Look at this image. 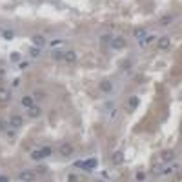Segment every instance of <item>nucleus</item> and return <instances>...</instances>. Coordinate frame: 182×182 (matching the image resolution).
Instances as JSON below:
<instances>
[{"label":"nucleus","mask_w":182,"mask_h":182,"mask_svg":"<svg viewBox=\"0 0 182 182\" xmlns=\"http://www.w3.org/2000/svg\"><path fill=\"white\" fill-rule=\"evenodd\" d=\"M18 179H20V180H26V182L35 180V179H37V171H33V170H24L22 173H18Z\"/></svg>","instance_id":"obj_1"},{"label":"nucleus","mask_w":182,"mask_h":182,"mask_svg":"<svg viewBox=\"0 0 182 182\" xmlns=\"http://www.w3.org/2000/svg\"><path fill=\"white\" fill-rule=\"evenodd\" d=\"M160 158H162V162H173L175 160V151L173 149H162V153H160Z\"/></svg>","instance_id":"obj_2"},{"label":"nucleus","mask_w":182,"mask_h":182,"mask_svg":"<svg viewBox=\"0 0 182 182\" xmlns=\"http://www.w3.org/2000/svg\"><path fill=\"white\" fill-rule=\"evenodd\" d=\"M111 48H113V49H124V48H126V38H122V37L113 38V40H111Z\"/></svg>","instance_id":"obj_3"},{"label":"nucleus","mask_w":182,"mask_h":182,"mask_svg":"<svg viewBox=\"0 0 182 182\" xmlns=\"http://www.w3.org/2000/svg\"><path fill=\"white\" fill-rule=\"evenodd\" d=\"M22 122H24V118L20 117V115H11V118H9V126L13 127V129L20 127V126H22Z\"/></svg>","instance_id":"obj_4"},{"label":"nucleus","mask_w":182,"mask_h":182,"mask_svg":"<svg viewBox=\"0 0 182 182\" xmlns=\"http://www.w3.org/2000/svg\"><path fill=\"white\" fill-rule=\"evenodd\" d=\"M73 151H75V147H73L71 144H62L60 146V155H62V157H71Z\"/></svg>","instance_id":"obj_5"},{"label":"nucleus","mask_w":182,"mask_h":182,"mask_svg":"<svg viewBox=\"0 0 182 182\" xmlns=\"http://www.w3.org/2000/svg\"><path fill=\"white\" fill-rule=\"evenodd\" d=\"M28 115H29L31 118H38L40 115H42V109H40L37 104H33L31 107H28Z\"/></svg>","instance_id":"obj_6"},{"label":"nucleus","mask_w":182,"mask_h":182,"mask_svg":"<svg viewBox=\"0 0 182 182\" xmlns=\"http://www.w3.org/2000/svg\"><path fill=\"white\" fill-rule=\"evenodd\" d=\"M31 42H33V46H37V48H44V46H46V38L42 35H33Z\"/></svg>","instance_id":"obj_7"},{"label":"nucleus","mask_w":182,"mask_h":182,"mask_svg":"<svg viewBox=\"0 0 182 182\" xmlns=\"http://www.w3.org/2000/svg\"><path fill=\"white\" fill-rule=\"evenodd\" d=\"M97 164H98V160H97V158H87V160H84V162H82V167L89 171V170H95Z\"/></svg>","instance_id":"obj_8"},{"label":"nucleus","mask_w":182,"mask_h":182,"mask_svg":"<svg viewBox=\"0 0 182 182\" xmlns=\"http://www.w3.org/2000/svg\"><path fill=\"white\" fill-rule=\"evenodd\" d=\"M111 160H113V164H115V166H120L124 162V153L122 151H115V153H113V157H111Z\"/></svg>","instance_id":"obj_9"},{"label":"nucleus","mask_w":182,"mask_h":182,"mask_svg":"<svg viewBox=\"0 0 182 182\" xmlns=\"http://www.w3.org/2000/svg\"><path fill=\"white\" fill-rule=\"evenodd\" d=\"M11 98V91L8 87H0V102H8Z\"/></svg>","instance_id":"obj_10"},{"label":"nucleus","mask_w":182,"mask_h":182,"mask_svg":"<svg viewBox=\"0 0 182 182\" xmlns=\"http://www.w3.org/2000/svg\"><path fill=\"white\" fill-rule=\"evenodd\" d=\"M98 87H100V91H104V93H111L113 91V84L109 82V80H102Z\"/></svg>","instance_id":"obj_11"},{"label":"nucleus","mask_w":182,"mask_h":182,"mask_svg":"<svg viewBox=\"0 0 182 182\" xmlns=\"http://www.w3.org/2000/svg\"><path fill=\"white\" fill-rule=\"evenodd\" d=\"M64 60H66L67 64L77 62V53H75V51H66V53H64Z\"/></svg>","instance_id":"obj_12"},{"label":"nucleus","mask_w":182,"mask_h":182,"mask_svg":"<svg viewBox=\"0 0 182 182\" xmlns=\"http://www.w3.org/2000/svg\"><path fill=\"white\" fill-rule=\"evenodd\" d=\"M170 37H162V38H158V49H167L170 48Z\"/></svg>","instance_id":"obj_13"},{"label":"nucleus","mask_w":182,"mask_h":182,"mask_svg":"<svg viewBox=\"0 0 182 182\" xmlns=\"http://www.w3.org/2000/svg\"><path fill=\"white\" fill-rule=\"evenodd\" d=\"M20 104H22L24 107H31L33 104H35V98L29 97V95H26V97H22V102H20Z\"/></svg>","instance_id":"obj_14"},{"label":"nucleus","mask_w":182,"mask_h":182,"mask_svg":"<svg viewBox=\"0 0 182 182\" xmlns=\"http://www.w3.org/2000/svg\"><path fill=\"white\" fill-rule=\"evenodd\" d=\"M138 104H140V98H138V97H129V100H127V106H129V109L138 107Z\"/></svg>","instance_id":"obj_15"},{"label":"nucleus","mask_w":182,"mask_h":182,"mask_svg":"<svg viewBox=\"0 0 182 182\" xmlns=\"http://www.w3.org/2000/svg\"><path fill=\"white\" fill-rule=\"evenodd\" d=\"M155 40V37L153 35H149V37H144V38H140V48H146L147 44H151Z\"/></svg>","instance_id":"obj_16"},{"label":"nucleus","mask_w":182,"mask_h":182,"mask_svg":"<svg viewBox=\"0 0 182 182\" xmlns=\"http://www.w3.org/2000/svg\"><path fill=\"white\" fill-rule=\"evenodd\" d=\"M31 158H33V160H42L44 155H42V151H40V149H33V151H31Z\"/></svg>","instance_id":"obj_17"},{"label":"nucleus","mask_w":182,"mask_h":182,"mask_svg":"<svg viewBox=\"0 0 182 182\" xmlns=\"http://www.w3.org/2000/svg\"><path fill=\"white\" fill-rule=\"evenodd\" d=\"M20 58H22V55H20V53H17V51H13L11 55H9V60H11V62H20Z\"/></svg>","instance_id":"obj_18"},{"label":"nucleus","mask_w":182,"mask_h":182,"mask_svg":"<svg viewBox=\"0 0 182 182\" xmlns=\"http://www.w3.org/2000/svg\"><path fill=\"white\" fill-rule=\"evenodd\" d=\"M51 57L55 58V60H62V58H64V53L60 51V49H55V51L51 53Z\"/></svg>","instance_id":"obj_19"},{"label":"nucleus","mask_w":182,"mask_h":182,"mask_svg":"<svg viewBox=\"0 0 182 182\" xmlns=\"http://www.w3.org/2000/svg\"><path fill=\"white\" fill-rule=\"evenodd\" d=\"M151 173H153V175H164V170H162L160 166L155 164V166H151Z\"/></svg>","instance_id":"obj_20"},{"label":"nucleus","mask_w":182,"mask_h":182,"mask_svg":"<svg viewBox=\"0 0 182 182\" xmlns=\"http://www.w3.org/2000/svg\"><path fill=\"white\" fill-rule=\"evenodd\" d=\"M29 55H31V58H37L40 55V48H37V46H35V48H31L29 49Z\"/></svg>","instance_id":"obj_21"},{"label":"nucleus","mask_w":182,"mask_h":182,"mask_svg":"<svg viewBox=\"0 0 182 182\" xmlns=\"http://www.w3.org/2000/svg\"><path fill=\"white\" fill-rule=\"evenodd\" d=\"M133 35L137 37V38H144V37H146V29H135Z\"/></svg>","instance_id":"obj_22"},{"label":"nucleus","mask_w":182,"mask_h":182,"mask_svg":"<svg viewBox=\"0 0 182 182\" xmlns=\"http://www.w3.org/2000/svg\"><path fill=\"white\" fill-rule=\"evenodd\" d=\"M40 151H42L44 157H49V155H51V147H49V146H46V147H42Z\"/></svg>","instance_id":"obj_23"},{"label":"nucleus","mask_w":182,"mask_h":182,"mask_svg":"<svg viewBox=\"0 0 182 182\" xmlns=\"http://www.w3.org/2000/svg\"><path fill=\"white\" fill-rule=\"evenodd\" d=\"M13 37H15V35H13V31H4V38L6 40H11Z\"/></svg>","instance_id":"obj_24"},{"label":"nucleus","mask_w":182,"mask_h":182,"mask_svg":"<svg viewBox=\"0 0 182 182\" xmlns=\"http://www.w3.org/2000/svg\"><path fill=\"white\" fill-rule=\"evenodd\" d=\"M8 126H9V122H6V120H0V129H2V131L8 129Z\"/></svg>","instance_id":"obj_25"},{"label":"nucleus","mask_w":182,"mask_h":182,"mask_svg":"<svg viewBox=\"0 0 182 182\" xmlns=\"http://www.w3.org/2000/svg\"><path fill=\"white\" fill-rule=\"evenodd\" d=\"M111 40H113V38H111L109 35H102V37H100V42H111Z\"/></svg>","instance_id":"obj_26"},{"label":"nucleus","mask_w":182,"mask_h":182,"mask_svg":"<svg viewBox=\"0 0 182 182\" xmlns=\"http://www.w3.org/2000/svg\"><path fill=\"white\" fill-rule=\"evenodd\" d=\"M144 179H146V173L144 171H138L137 173V180H144Z\"/></svg>","instance_id":"obj_27"},{"label":"nucleus","mask_w":182,"mask_h":182,"mask_svg":"<svg viewBox=\"0 0 182 182\" xmlns=\"http://www.w3.org/2000/svg\"><path fill=\"white\" fill-rule=\"evenodd\" d=\"M67 180H69V182H75V180H78V175H67Z\"/></svg>","instance_id":"obj_28"},{"label":"nucleus","mask_w":182,"mask_h":182,"mask_svg":"<svg viewBox=\"0 0 182 182\" xmlns=\"http://www.w3.org/2000/svg\"><path fill=\"white\" fill-rule=\"evenodd\" d=\"M60 44H62V40H53V42H51L53 48H57V46H60Z\"/></svg>","instance_id":"obj_29"},{"label":"nucleus","mask_w":182,"mask_h":182,"mask_svg":"<svg viewBox=\"0 0 182 182\" xmlns=\"http://www.w3.org/2000/svg\"><path fill=\"white\" fill-rule=\"evenodd\" d=\"M170 20H171V17H166V18H162V20H160V24H167Z\"/></svg>","instance_id":"obj_30"},{"label":"nucleus","mask_w":182,"mask_h":182,"mask_svg":"<svg viewBox=\"0 0 182 182\" xmlns=\"http://www.w3.org/2000/svg\"><path fill=\"white\" fill-rule=\"evenodd\" d=\"M8 180H9V179L6 177V175H4V177H2V175H0V182H8Z\"/></svg>","instance_id":"obj_31"},{"label":"nucleus","mask_w":182,"mask_h":182,"mask_svg":"<svg viewBox=\"0 0 182 182\" xmlns=\"http://www.w3.org/2000/svg\"><path fill=\"white\" fill-rule=\"evenodd\" d=\"M6 77V69H0V78H4Z\"/></svg>","instance_id":"obj_32"}]
</instances>
